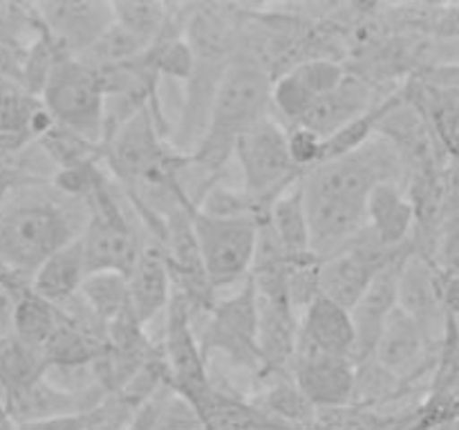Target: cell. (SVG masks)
I'll return each mask as SVG.
<instances>
[{"label":"cell","instance_id":"9","mask_svg":"<svg viewBox=\"0 0 459 430\" xmlns=\"http://www.w3.org/2000/svg\"><path fill=\"white\" fill-rule=\"evenodd\" d=\"M397 307L406 312L421 327L429 343L439 349L448 314L444 309L442 289H439V267L433 260L415 251L408 254L399 273Z\"/></svg>","mask_w":459,"mask_h":430},{"label":"cell","instance_id":"2","mask_svg":"<svg viewBox=\"0 0 459 430\" xmlns=\"http://www.w3.org/2000/svg\"><path fill=\"white\" fill-rule=\"evenodd\" d=\"M273 76L254 56L238 54L220 76L218 90L211 103L209 124L188 155L193 166H200L213 182L233 155L236 142L258 121L267 119L272 108Z\"/></svg>","mask_w":459,"mask_h":430},{"label":"cell","instance_id":"12","mask_svg":"<svg viewBox=\"0 0 459 430\" xmlns=\"http://www.w3.org/2000/svg\"><path fill=\"white\" fill-rule=\"evenodd\" d=\"M290 376L316 412L339 410L352 403L354 363L296 348Z\"/></svg>","mask_w":459,"mask_h":430},{"label":"cell","instance_id":"28","mask_svg":"<svg viewBox=\"0 0 459 430\" xmlns=\"http://www.w3.org/2000/svg\"><path fill=\"white\" fill-rule=\"evenodd\" d=\"M45 34L34 4L0 3V45L25 54Z\"/></svg>","mask_w":459,"mask_h":430},{"label":"cell","instance_id":"17","mask_svg":"<svg viewBox=\"0 0 459 430\" xmlns=\"http://www.w3.org/2000/svg\"><path fill=\"white\" fill-rule=\"evenodd\" d=\"M372 106H375V99H372L370 85L361 76L348 74L334 90L314 99L309 110L296 125L312 130L325 142L327 137L345 128L350 121L366 115Z\"/></svg>","mask_w":459,"mask_h":430},{"label":"cell","instance_id":"7","mask_svg":"<svg viewBox=\"0 0 459 430\" xmlns=\"http://www.w3.org/2000/svg\"><path fill=\"white\" fill-rule=\"evenodd\" d=\"M204 316L206 321L197 336L204 358L211 352H220L233 366L260 372L258 303L249 278L229 298H215L213 309Z\"/></svg>","mask_w":459,"mask_h":430},{"label":"cell","instance_id":"24","mask_svg":"<svg viewBox=\"0 0 459 430\" xmlns=\"http://www.w3.org/2000/svg\"><path fill=\"white\" fill-rule=\"evenodd\" d=\"M45 370L48 366L40 349L30 348L13 334L0 340V392L3 397L43 379Z\"/></svg>","mask_w":459,"mask_h":430},{"label":"cell","instance_id":"32","mask_svg":"<svg viewBox=\"0 0 459 430\" xmlns=\"http://www.w3.org/2000/svg\"><path fill=\"white\" fill-rule=\"evenodd\" d=\"M439 289H442V303L446 314L459 321V276L439 269Z\"/></svg>","mask_w":459,"mask_h":430},{"label":"cell","instance_id":"4","mask_svg":"<svg viewBox=\"0 0 459 430\" xmlns=\"http://www.w3.org/2000/svg\"><path fill=\"white\" fill-rule=\"evenodd\" d=\"M233 155L240 166L242 191L267 215L269 206L303 177L290 157L287 128L269 116L238 139Z\"/></svg>","mask_w":459,"mask_h":430},{"label":"cell","instance_id":"15","mask_svg":"<svg viewBox=\"0 0 459 430\" xmlns=\"http://www.w3.org/2000/svg\"><path fill=\"white\" fill-rule=\"evenodd\" d=\"M354 345L357 340H354V325L348 309L323 296L314 298L303 309L296 348L354 363Z\"/></svg>","mask_w":459,"mask_h":430},{"label":"cell","instance_id":"19","mask_svg":"<svg viewBox=\"0 0 459 430\" xmlns=\"http://www.w3.org/2000/svg\"><path fill=\"white\" fill-rule=\"evenodd\" d=\"M88 269H85L81 236L61 251L49 255L39 271L31 276V291L52 305H61L79 294Z\"/></svg>","mask_w":459,"mask_h":430},{"label":"cell","instance_id":"25","mask_svg":"<svg viewBox=\"0 0 459 430\" xmlns=\"http://www.w3.org/2000/svg\"><path fill=\"white\" fill-rule=\"evenodd\" d=\"M36 143L56 170L99 164L103 155L101 143L90 142L58 124H54Z\"/></svg>","mask_w":459,"mask_h":430},{"label":"cell","instance_id":"20","mask_svg":"<svg viewBox=\"0 0 459 430\" xmlns=\"http://www.w3.org/2000/svg\"><path fill=\"white\" fill-rule=\"evenodd\" d=\"M429 121L435 139L459 161V88L435 83H415L403 90Z\"/></svg>","mask_w":459,"mask_h":430},{"label":"cell","instance_id":"10","mask_svg":"<svg viewBox=\"0 0 459 430\" xmlns=\"http://www.w3.org/2000/svg\"><path fill=\"white\" fill-rule=\"evenodd\" d=\"M34 9L45 34L72 56H81L115 22L112 4L99 0H49Z\"/></svg>","mask_w":459,"mask_h":430},{"label":"cell","instance_id":"8","mask_svg":"<svg viewBox=\"0 0 459 430\" xmlns=\"http://www.w3.org/2000/svg\"><path fill=\"white\" fill-rule=\"evenodd\" d=\"M403 249H388L366 227L348 246L336 251L330 258L318 260V296L350 312L368 289L372 278Z\"/></svg>","mask_w":459,"mask_h":430},{"label":"cell","instance_id":"18","mask_svg":"<svg viewBox=\"0 0 459 430\" xmlns=\"http://www.w3.org/2000/svg\"><path fill=\"white\" fill-rule=\"evenodd\" d=\"M366 227L388 249H403L415 233V209L402 184L381 182L366 202Z\"/></svg>","mask_w":459,"mask_h":430},{"label":"cell","instance_id":"14","mask_svg":"<svg viewBox=\"0 0 459 430\" xmlns=\"http://www.w3.org/2000/svg\"><path fill=\"white\" fill-rule=\"evenodd\" d=\"M258 354L260 379L269 381L290 374L299 343L300 316L287 296H258Z\"/></svg>","mask_w":459,"mask_h":430},{"label":"cell","instance_id":"13","mask_svg":"<svg viewBox=\"0 0 459 430\" xmlns=\"http://www.w3.org/2000/svg\"><path fill=\"white\" fill-rule=\"evenodd\" d=\"M412 251V245L406 246L402 254L394 255L368 285L359 303L350 309L354 325V366L375 354L377 340H379L381 330L390 314L397 309V289H399V273H402L403 260Z\"/></svg>","mask_w":459,"mask_h":430},{"label":"cell","instance_id":"6","mask_svg":"<svg viewBox=\"0 0 459 430\" xmlns=\"http://www.w3.org/2000/svg\"><path fill=\"white\" fill-rule=\"evenodd\" d=\"M40 103L54 124L81 134L94 143H103V92L97 74L76 56L63 54L54 65Z\"/></svg>","mask_w":459,"mask_h":430},{"label":"cell","instance_id":"16","mask_svg":"<svg viewBox=\"0 0 459 430\" xmlns=\"http://www.w3.org/2000/svg\"><path fill=\"white\" fill-rule=\"evenodd\" d=\"M126 280H128L130 309L143 325H148L157 314L166 312L173 296V280L160 242H142L137 262Z\"/></svg>","mask_w":459,"mask_h":430},{"label":"cell","instance_id":"26","mask_svg":"<svg viewBox=\"0 0 459 430\" xmlns=\"http://www.w3.org/2000/svg\"><path fill=\"white\" fill-rule=\"evenodd\" d=\"M81 300L103 322H112L130 305L128 280L115 271L88 273L79 289Z\"/></svg>","mask_w":459,"mask_h":430},{"label":"cell","instance_id":"33","mask_svg":"<svg viewBox=\"0 0 459 430\" xmlns=\"http://www.w3.org/2000/svg\"><path fill=\"white\" fill-rule=\"evenodd\" d=\"M164 388H161L151 401H146L137 412H134V417L130 419V424L126 426V430H155L157 410H160V401H161V394H164Z\"/></svg>","mask_w":459,"mask_h":430},{"label":"cell","instance_id":"11","mask_svg":"<svg viewBox=\"0 0 459 430\" xmlns=\"http://www.w3.org/2000/svg\"><path fill=\"white\" fill-rule=\"evenodd\" d=\"M437 352L439 349H435L429 343L421 327L406 312L397 307L388 316L384 330H381L372 358L384 370L397 376L399 383L406 388L408 383L420 379L424 372L435 370Z\"/></svg>","mask_w":459,"mask_h":430},{"label":"cell","instance_id":"23","mask_svg":"<svg viewBox=\"0 0 459 430\" xmlns=\"http://www.w3.org/2000/svg\"><path fill=\"white\" fill-rule=\"evenodd\" d=\"M61 316L58 309L45 298L36 296L27 289L13 298V316H12V334L18 340L34 349H43L49 336L56 331Z\"/></svg>","mask_w":459,"mask_h":430},{"label":"cell","instance_id":"21","mask_svg":"<svg viewBox=\"0 0 459 430\" xmlns=\"http://www.w3.org/2000/svg\"><path fill=\"white\" fill-rule=\"evenodd\" d=\"M52 125L54 119L39 97L25 92L21 85L0 90V134L39 142Z\"/></svg>","mask_w":459,"mask_h":430},{"label":"cell","instance_id":"22","mask_svg":"<svg viewBox=\"0 0 459 430\" xmlns=\"http://www.w3.org/2000/svg\"><path fill=\"white\" fill-rule=\"evenodd\" d=\"M267 222L272 227L273 236L278 237L281 246L285 249L287 258H299V255L312 254L300 179L269 206Z\"/></svg>","mask_w":459,"mask_h":430},{"label":"cell","instance_id":"29","mask_svg":"<svg viewBox=\"0 0 459 430\" xmlns=\"http://www.w3.org/2000/svg\"><path fill=\"white\" fill-rule=\"evenodd\" d=\"M155 430H202V421L195 408L166 385L157 410Z\"/></svg>","mask_w":459,"mask_h":430},{"label":"cell","instance_id":"27","mask_svg":"<svg viewBox=\"0 0 459 430\" xmlns=\"http://www.w3.org/2000/svg\"><path fill=\"white\" fill-rule=\"evenodd\" d=\"M115 25L128 31L137 43L143 47H151L160 39L166 22V4L164 3H110Z\"/></svg>","mask_w":459,"mask_h":430},{"label":"cell","instance_id":"3","mask_svg":"<svg viewBox=\"0 0 459 430\" xmlns=\"http://www.w3.org/2000/svg\"><path fill=\"white\" fill-rule=\"evenodd\" d=\"M83 202L88 211L81 233L85 269L88 273L115 271L128 278L142 251V240L103 173Z\"/></svg>","mask_w":459,"mask_h":430},{"label":"cell","instance_id":"31","mask_svg":"<svg viewBox=\"0 0 459 430\" xmlns=\"http://www.w3.org/2000/svg\"><path fill=\"white\" fill-rule=\"evenodd\" d=\"M90 412H76V415H58L48 417V419L27 421V424H16L18 430H85L90 424Z\"/></svg>","mask_w":459,"mask_h":430},{"label":"cell","instance_id":"34","mask_svg":"<svg viewBox=\"0 0 459 430\" xmlns=\"http://www.w3.org/2000/svg\"><path fill=\"white\" fill-rule=\"evenodd\" d=\"M0 79H7L16 85H21L22 81V54L12 52L3 45H0Z\"/></svg>","mask_w":459,"mask_h":430},{"label":"cell","instance_id":"35","mask_svg":"<svg viewBox=\"0 0 459 430\" xmlns=\"http://www.w3.org/2000/svg\"><path fill=\"white\" fill-rule=\"evenodd\" d=\"M12 316H13V298L0 287V340L12 334Z\"/></svg>","mask_w":459,"mask_h":430},{"label":"cell","instance_id":"5","mask_svg":"<svg viewBox=\"0 0 459 430\" xmlns=\"http://www.w3.org/2000/svg\"><path fill=\"white\" fill-rule=\"evenodd\" d=\"M191 222L211 287L220 291L245 282L254 264L260 219L247 215L222 218L193 209Z\"/></svg>","mask_w":459,"mask_h":430},{"label":"cell","instance_id":"1","mask_svg":"<svg viewBox=\"0 0 459 430\" xmlns=\"http://www.w3.org/2000/svg\"><path fill=\"white\" fill-rule=\"evenodd\" d=\"M43 186V184H40ZM22 186L0 200V267L31 280L40 264L83 233L88 211L81 200L49 197Z\"/></svg>","mask_w":459,"mask_h":430},{"label":"cell","instance_id":"30","mask_svg":"<svg viewBox=\"0 0 459 430\" xmlns=\"http://www.w3.org/2000/svg\"><path fill=\"white\" fill-rule=\"evenodd\" d=\"M287 148L290 157L300 173H307L323 161V139L303 125L287 128Z\"/></svg>","mask_w":459,"mask_h":430}]
</instances>
